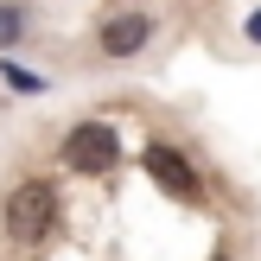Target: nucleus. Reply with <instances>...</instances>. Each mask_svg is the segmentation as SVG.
Segmentation results:
<instances>
[{
	"label": "nucleus",
	"mask_w": 261,
	"mask_h": 261,
	"mask_svg": "<svg viewBox=\"0 0 261 261\" xmlns=\"http://www.w3.org/2000/svg\"><path fill=\"white\" fill-rule=\"evenodd\" d=\"M115 160H121V140H115L109 121H83L64 134V166L70 172H109Z\"/></svg>",
	"instance_id": "2"
},
{
	"label": "nucleus",
	"mask_w": 261,
	"mask_h": 261,
	"mask_svg": "<svg viewBox=\"0 0 261 261\" xmlns=\"http://www.w3.org/2000/svg\"><path fill=\"white\" fill-rule=\"evenodd\" d=\"M140 166H147V178L160 191H172V198H191V204L204 198V191H198V172H191V160L178 147H160V140H153V147L140 153Z\"/></svg>",
	"instance_id": "3"
},
{
	"label": "nucleus",
	"mask_w": 261,
	"mask_h": 261,
	"mask_svg": "<svg viewBox=\"0 0 261 261\" xmlns=\"http://www.w3.org/2000/svg\"><path fill=\"white\" fill-rule=\"evenodd\" d=\"M147 38H153V19H147V13H115V19L102 25V51H109V58H134Z\"/></svg>",
	"instance_id": "4"
},
{
	"label": "nucleus",
	"mask_w": 261,
	"mask_h": 261,
	"mask_svg": "<svg viewBox=\"0 0 261 261\" xmlns=\"http://www.w3.org/2000/svg\"><path fill=\"white\" fill-rule=\"evenodd\" d=\"M19 32H25V13H19V7H0V51L19 45Z\"/></svg>",
	"instance_id": "5"
},
{
	"label": "nucleus",
	"mask_w": 261,
	"mask_h": 261,
	"mask_svg": "<svg viewBox=\"0 0 261 261\" xmlns=\"http://www.w3.org/2000/svg\"><path fill=\"white\" fill-rule=\"evenodd\" d=\"M217 261H229V255H217Z\"/></svg>",
	"instance_id": "7"
},
{
	"label": "nucleus",
	"mask_w": 261,
	"mask_h": 261,
	"mask_svg": "<svg viewBox=\"0 0 261 261\" xmlns=\"http://www.w3.org/2000/svg\"><path fill=\"white\" fill-rule=\"evenodd\" d=\"M7 83L19 89V96H38V89H45V83H38V76H25V70H13V64H7Z\"/></svg>",
	"instance_id": "6"
},
{
	"label": "nucleus",
	"mask_w": 261,
	"mask_h": 261,
	"mask_svg": "<svg viewBox=\"0 0 261 261\" xmlns=\"http://www.w3.org/2000/svg\"><path fill=\"white\" fill-rule=\"evenodd\" d=\"M51 223H58V191H51L45 178L13 185V198H7V236L25 242V249H38V242L51 236Z\"/></svg>",
	"instance_id": "1"
}]
</instances>
